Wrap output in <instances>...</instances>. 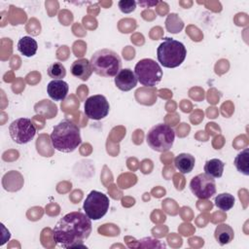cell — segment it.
Segmentation results:
<instances>
[{"label":"cell","mask_w":249,"mask_h":249,"mask_svg":"<svg viewBox=\"0 0 249 249\" xmlns=\"http://www.w3.org/2000/svg\"><path fill=\"white\" fill-rule=\"evenodd\" d=\"M9 133L14 142L22 145L30 142L35 134L36 127L28 118H18L9 125Z\"/></svg>","instance_id":"cell-8"},{"label":"cell","mask_w":249,"mask_h":249,"mask_svg":"<svg viewBox=\"0 0 249 249\" xmlns=\"http://www.w3.org/2000/svg\"><path fill=\"white\" fill-rule=\"evenodd\" d=\"M110 111V105L107 98L102 94H95L86 99L84 112L89 119L99 121L107 117Z\"/></svg>","instance_id":"cell-10"},{"label":"cell","mask_w":249,"mask_h":249,"mask_svg":"<svg viewBox=\"0 0 249 249\" xmlns=\"http://www.w3.org/2000/svg\"><path fill=\"white\" fill-rule=\"evenodd\" d=\"M18 50L24 56L31 57L36 53L38 50V44L32 37L23 36L18 42Z\"/></svg>","instance_id":"cell-16"},{"label":"cell","mask_w":249,"mask_h":249,"mask_svg":"<svg viewBox=\"0 0 249 249\" xmlns=\"http://www.w3.org/2000/svg\"><path fill=\"white\" fill-rule=\"evenodd\" d=\"M195 163V157L188 153H181L174 159V166L182 174H187L193 171Z\"/></svg>","instance_id":"cell-14"},{"label":"cell","mask_w":249,"mask_h":249,"mask_svg":"<svg viewBox=\"0 0 249 249\" xmlns=\"http://www.w3.org/2000/svg\"><path fill=\"white\" fill-rule=\"evenodd\" d=\"M70 72L74 77L82 81H87L91 76L93 71L89 60L87 58H80L72 62L70 66Z\"/></svg>","instance_id":"cell-13"},{"label":"cell","mask_w":249,"mask_h":249,"mask_svg":"<svg viewBox=\"0 0 249 249\" xmlns=\"http://www.w3.org/2000/svg\"><path fill=\"white\" fill-rule=\"evenodd\" d=\"M50 139L53 147L61 153H72L82 143L79 126L67 119L53 126Z\"/></svg>","instance_id":"cell-2"},{"label":"cell","mask_w":249,"mask_h":249,"mask_svg":"<svg viewBox=\"0 0 249 249\" xmlns=\"http://www.w3.org/2000/svg\"><path fill=\"white\" fill-rule=\"evenodd\" d=\"M134 74L137 81L144 87H156L162 78V70L158 62L152 58L140 59L135 67Z\"/></svg>","instance_id":"cell-6"},{"label":"cell","mask_w":249,"mask_h":249,"mask_svg":"<svg viewBox=\"0 0 249 249\" xmlns=\"http://www.w3.org/2000/svg\"><path fill=\"white\" fill-rule=\"evenodd\" d=\"M68 91L69 86L63 80H53L47 86V92L54 101H61L65 99Z\"/></svg>","instance_id":"cell-12"},{"label":"cell","mask_w":249,"mask_h":249,"mask_svg":"<svg viewBox=\"0 0 249 249\" xmlns=\"http://www.w3.org/2000/svg\"><path fill=\"white\" fill-rule=\"evenodd\" d=\"M214 236L216 241L220 245H226L232 241L234 237V232L232 228L228 224H220L215 229Z\"/></svg>","instance_id":"cell-15"},{"label":"cell","mask_w":249,"mask_h":249,"mask_svg":"<svg viewBox=\"0 0 249 249\" xmlns=\"http://www.w3.org/2000/svg\"><path fill=\"white\" fill-rule=\"evenodd\" d=\"M233 164L238 172L245 176L249 175V149L245 148L236 155Z\"/></svg>","instance_id":"cell-18"},{"label":"cell","mask_w":249,"mask_h":249,"mask_svg":"<svg viewBox=\"0 0 249 249\" xmlns=\"http://www.w3.org/2000/svg\"><path fill=\"white\" fill-rule=\"evenodd\" d=\"M92 71L98 76L115 77L122 69L121 56L110 49H101L93 53L90 57Z\"/></svg>","instance_id":"cell-3"},{"label":"cell","mask_w":249,"mask_h":249,"mask_svg":"<svg viewBox=\"0 0 249 249\" xmlns=\"http://www.w3.org/2000/svg\"><path fill=\"white\" fill-rule=\"evenodd\" d=\"M160 3V1H138L137 4L140 5L143 8H150V7H154L156 5H158Z\"/></svg>","instance_id":"cell-22"},{"label":"cell","mask_w":249,"mask_h":249,"mask_svg":"<svg viewBox=\"0 0 249 249\" xmlns=\"http://www.w3.org/2000/svg\"><path fill=\"white\" fill-rule=\"evenodd\" d=\"M215 205L223 210V211H228L231 210L233 205H234V197L232 195L229 194V193H223V194H219L218 196H215Z\"/></svg>","instance_id":"cell-19"},{"label":"cell","mask_w":249,"mask_h":249,"mask_svg":"<svg viewBox=\"0 0 249 249\" xmlns=\"http://www.w3.org/2000/svg\"><path fill=\"white\" fill-rule=\"evenodd\" d=\"M186 55L185 45L169 37H165L157 49L158 60L166 68L178 67L185 60Z\"/></svg>","instance_id":"cell-4"},{"label":"cell","mask_w":249,"mask_h":249,"mask_svg":"<svg viewBox=\"0 0 249 249\" xmlns=\"http://www.w3.org/2000/svg\"><path fill=\"white\" fill-rule=\"evenodd\" d=\"M137 2L134 0H121L118 2V6L124 14H130L132 13L136 8Z\"/></svg>","instance_id":"cell-21"},{"label":"cell","mask_w":249,"mask_h":249,"mask_svg":"<svg viewBox=\"0 0 249 249\" xmlns=\"http://www.w3.org/2000/svg\"><path fill=\"white\" fill-rule=\"evenodd\" d=\"M47 73L53 80H62L66 76V69L61 62H53L49 65Z\"/></svg>","instance_id":"cell-20"},{"label":"cell","mask_w":249,"mask_h":249,"mask_svg":"<svg viewBox=\"0 0 249 249\" xmlns=\"http://www.w3.org/2000/svg\"><path fill=\"white\" fill-rule=\"evenodd\" d=\"M92 231L91 220L81 211H72L64 215L53 229L55 244L63 248L84 247V240Z\"/></svg>","instance_id":"cell-1"},{"label":"cell","mask_w":249,"mask_h":249,"mask_svg":"<svg viewBox=\"0 0 249 249\" xmlns=\"http://www.w3.org/2000/svg\"><path fill=\"white\" fill-rule=\"evenodd\" d=\"M175 131L166 124H158L152 126L147 135L146 142L148 146L156 152H166L174 143Z\"/></svg>","instance_id":"cell-5"},{"label":"cell","mask_w":249,"mask_h":249,"mask_svg":"<svg viewBox=\"0 0 249 249\" xmlns=\"http://www.w3.org/2000/svg\"><path fill=\"white\" fill-rule=\"evenodd\" d=\"M110 206L109 197L98 191H91L86 197L83 208L90 220H99L107 213Z\"/></svg>","instance_id":"cell-7"},{"label":"cell","mask_w":249,"mask_h":249,"mask_svg":"<svg viewBox=\"0 0 249 249\" xmlns=\"http://www.w3.org/2000/svg\"><path fill=\"white\" fill-rule=\"evenodd\" d=\"M115 85L123 91H128L137 85V78L134 72L129 68H124L115 76Z\"/></svg>","instance_id":"cell-11"},{"label":"cell","mask_w":249,"mask_h":249,"mask_svg":"<svg viewBox=\"0 0 249 249\" xmlns=\"http://www.w3.org/2000/svg\"><path fill=\"white\" fill-rule=\"evenodd\" d=\"M191 192L199 199H208L216 194L215 179L206 173L194 176L190 182Z\"/></svg>","instance_id":"cell-9"},{"label":"cell","mask_w":249,"mask_h":249,"mask_svg":"<svg viewBox=\"0 0 249 249\" xmlns=\"http://www.w3.org/2000/svg\"><path fill=\"white\" fill-rule=\"evenodd\" d=\"M224 167L225 163L221 160L211 159L204 164V173L213 178H220L223 175Z\"/></svg>","instance_id":"cell-17"}]
</instances>
